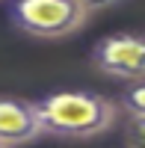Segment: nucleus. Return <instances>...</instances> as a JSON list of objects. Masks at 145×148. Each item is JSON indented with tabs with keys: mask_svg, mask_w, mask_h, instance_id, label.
Instances as JSON below:
<instances>
[{
	"mask_svg": "<svg viewBox=\"0 0 145 148\" xmlns=\"http://www.w3.org/2000/svg\"><path fill=\"white\" fill-rule=\"evenodd\" d=\"M39 127L56 139H92L116 125L118 107L101 92L62 89L33 101Z\"/></svg>",
	"mask_w": 145,
	"mask_h": 148,
	"instance_id": "nucleus-1",
	"label": "nucleus"
},
{
	"mask_svg": "<svg viewBox=\"0 0 145 148\" xmlns=\"http://www.w3.org/2000/svg\"><path fill=\"white\" fill-rule=\"evenodd\" d=\"M127 148H145V119H130V125L124 130Z\"/></svg>",
	"mask_w": 145,
	"mask_h": 148,
	"instance_id": "nucleus-6",
	"label": "nucleus"
},
{
	"mask_svg": "<svg viewBox=\"0 0 145 148\" xmlns=\"http://www.w3.org/2000/svg\"><path fill=\"white\" fill-rule=\"evenodd\" d=\"M118 107H122L130 119H145V77L130 80L124 86V92L118 95Z\"/></svg>",
	"mask_w": 145,
	"mask_h": 148,
	"instance_id": "nucleus-5",
	"label": "nucleus"
},
{
	"mask_svg": "<svg viewBox=\"0 0 145 148\" xmlns=\"http://www.w3.org/2000/svg\"><path fill=\"white\" fill-rule=\"evenodd\" d=\"M116 3H122V0H80V6L86 12H101V9H110Z\"/></svg>",
	"mask_w": 145,
	"mask_h": 148,
	"instance_id": "nucleus-7",
	"label": "nucleus"
},
{
	"mask_svg": "<svg viewBox=\"0 0 145 148\" xmlns=\"http://www.w3.org/2000/svg\"><path fill=\"white\" fill-rule=\"evenodd\" d=\"M92 65L107 77L127 83L145 77V33L124 30L98 39L92 47Z\"/></svg>",
	"mask_w": 145,
	"mask_h": 148,
	"instance_id": "nucleus-3",
	"label": "nucleus"
},
{
	"mask_svg": "<svg viewBox=\"0 0 145 148\" xmlns=\"http://www.w3.org/2000/svg\"><path fill=\"white\" fill-rule=\"evenodd\" d=\"M89 12L80 0H12L9 21L36 39H62L86 24Z\"/></svg>",
	"mask_w": 145,
	"mask_h": 148,
	"instance_id": "nucleus-2",
	"label": "nucleus"
},
{
	"mask_svg": "<svg viewBox=\"0 0 145 148\" xmlns=\"http://www.w3.org/2000/svg\"><path fill=\"white\" fill-rule=\"evenodd\" d=\"M0 148H3V145H0Z\"/></svg>",
	"mask_w": 145,
	"mask_h": 148,
	"instance_id": "nucleus-8",
	"label": "nucleus"
},
{
	"mask_svg": "<svg viewBox=\"0 0 145 148\" xmlns=\"http://www.w3.org/2000/svg\"><path fill=\"white\" fill-rule=\"evenodd\" d=\"M42 136L33 101L24 98H0V145L18 148Z\"/></svg>",
	"mask_w": 145,
	"mask_h": 148,
	"instance_id": "nucleus-4",
	"label": "nucleus"
}]
</instances>
